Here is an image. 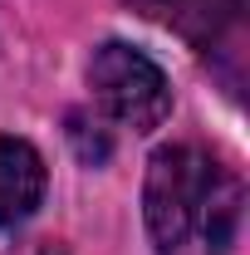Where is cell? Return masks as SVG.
Here are the masks:
<instances>
[{
  "label": "cell",
  "mask_w": 250,
  "mask_h": 255,
  "mask_svg": "<svg viewBox=\"0 0 250 255\" xmlns=\"http://www.w3.org/2000/svg\"><path fill=\"white\" fill-rule=\"evenodd\" d=\"M142 211L162 255H226L241 226V182L211 152L177 142L147 162Z\"/></svg>",
  "instance_id": "1"
},
{
  "label": "cell",
  "mask_w": 250,
  "mask_h": 255,
  "mask_svg": "<svg viewBox=\"0 0 250 255\" xmlns=\"http://www.w3.org/2000/svg\"><path fill=\"white\" fill-rule=\"evenodd\" d=\"M39 196H44V162H39V152L30 142H20V137H0V231L34 216Z\"/></svg>",
  "instance_id": "3"
},
{
  "label": "cell",
  "mask_w": 250,
  "mask_h": 255,
  "mask_svg": "<svg viewBox=\"0 0 250 255\" xmlns=\"http://www.w3.org/2000/svg\"><path fill=\"white\" fill-rule=\"evenodd\" d=\"M147 15H162V20H187V15H211L216 0H137Z\"/></svg>",
  "instance_id": "5"
},
{
  "label": "cell",
  "mask_w": 250,
  "mask_h": 255,
  "mask_svg": "<svg viewBox=\"0 0 250 255\" xmlns=\"http://www.w3.org/2000/svg\"><path fill=\"white\" fill-rule=\"evenodd\" d=\"M89 118H84V113H74V118H69V137H74V147H79V157L84 162H103L108 157V132H89Z\"/></svg>",
  "instance_id": "4"
},
{
  "label": "cell",
  "mask_w": 250,
  "mask_h": 255,
  "mask_svg": "<svg viewBox=\"0 0 250 255\" xmlns=\"http://www.w3.org/2000/svg\"><path fill=\"white\" fill-rule=\"evenodd\" d=\"M89 84H94V98L103 103V113L132 132H152L172 113L167 74L132 44H118V39L103 44L89 64Z\"/></svg>",
  "instance_id": "2"
},
{
  "label": "cell",
  "mask_w": 250,
  "mask_h": 255,
  "mask_svg": "<svg viewBox=\"0 0 250 255\" xmlns=\"http://www.w3.org/2000/svg\"><path fill=\"white\" fill-rule=\"evenodd\" d=\"M10 255H69V251L54 246V241H30V246H20V251H10Z\"/></svg>",
  "instance_id": "6"
}]
</instances>
